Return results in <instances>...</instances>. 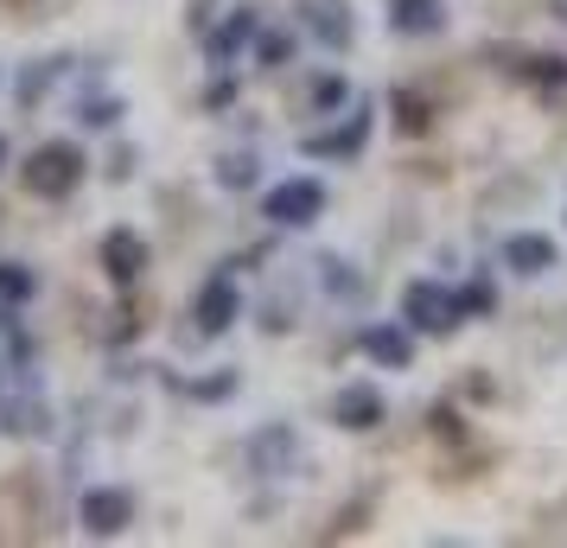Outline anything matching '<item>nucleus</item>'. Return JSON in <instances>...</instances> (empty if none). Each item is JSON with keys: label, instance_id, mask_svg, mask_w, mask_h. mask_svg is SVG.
<instances>
[{"label": "nucleus", "instance_id": "obj_1", "mask_svg": "<svg viewBox=\"0 0 567 548\" xmlns=\"http://www.w3.org/2000/svg\"><path fill=\"white\" fill-rule=\"evenodd\" d=\"M27 192H39V198H71L83 185V154L71 147V141H45V147H32L27 154Z\"/></svg>", "mask_w": 567, "mask_h": 548}, {"label": "nucleus", "instance_id": "obj_2", "mask_svg": "<svg viewBox=\"0 0 567 548\" xmlns=\"http://www.w3.org/2000/svg\"><path fill=\"white\" fill-rule=\"evenodd\" d=\"M319 210H326V185L319 179H281L268 198H261V217L268 224H281V230H307V224H319Z\"/></svg>", "mask_w": 567, "mask_h": 548}, {"label": "nucleus", "instance_id": "obj_3", "mask_svg": "<svg viewBox=\"0 0 567 548\" xmlns=\"http://www.w3.org/2000/svg\"><path fill=\"white\" fill-rule=\"evenodd\" d=\"M402 313H409V325L414 332H453V325H460V293L453 288H440V281H409V288H402Z\"/></svg>", "mask_w": 567, "mask_h": 548}, {"label": "nucleus", "instance_id": "obj_4", "mask_svg": "<svg viewBox=\"0 0 567 548\" xmlns=\"http://www.w3.org/2000/svg\"><path fill=\"white\" fill-rule=\"evenodd\" d=\"M236 313H243V293H236L230 275H210L205 288H198V300H192V319H198V332L205 339H217V332H230Z\"/></svg>", "mask_w": 567, "mask_h": 548}, {"label": "nucleus", "instance_id": "obj_5", "mask_svg": "<svg viewBox=\"0 0 567 548\" xmlns=\"http://www.w3.org/2000/svg\"><path fill=\"white\" fill-rule=\"evenodd\" d=\"M83 536H122L134 523V497L115 492V485H96V492H83Z\"/></svg>", "mask_w": 567, "mask_h": 548}, {"label": "nucleus", "instance_id": "obj_6", "mask_svg": "<svg viewBox=\"0 0 567 548\" xmlns=\"http://www.w3.org/2000/svg\"><path fill=\"white\" fill-rule=\"evenodd\" d=\"M363 141H370V108H351L338 128H326V134H307L300 147H307L312 159H351V154H363Z\"/></svg>", "mask_w": 567, "mask_h": 548}, {"label": "nucleus", "instance_id": "obj_7", "mask_svg": "<svg viewBox=\"0 0 567 548\" xmlns=\"http://www.w3.org/2000/svg\"><path fill=\"white\" fill-rule=\"evenodd\" d=\"M103 268H109V281H115V288L141 281V275H147V242H141L134 230H109L103 236Z\"/></svg>", "mask_w": 567, "mask_h": 548}, {"label": "nucleus", "instance_id": "obj_8", "mask_svg": "<svg viewBox=\"0 0 567 548\" xmlns=\"http://www.w3.org/2000/svg\"><path fill=\"white\" fill-rule=\"evenodd\" d=\"M332 421L338 427H351V434H370L377 421H383V395H377V383H344L332 402Z\"/></svg>", "mask_w": 567, "mask_h": 548}, {"label": "nucleus", "instance_id": "obj_9", "mask_svg": "<svg viewBox=\"0 0 567 548\" xmlns=\"http://www.w3.org/2000/svg\"><path fill=\"white\" fill-rule=\"evenodd\" d=\"M358 351H363V358H377L383 370H409L414 364V339L402 332V325H363Z\"/></svg>", "mask_w": 567, "mask_h": 548}, {"label": "nucleus", "instance_id": "obj_10", "mask_svg": "<svg viewBox=\"0 0 567 548\" xmlns=\"http://www.w3.org/2000/svg\"><path fill=\"white\" fill-rule=\"evenodd\" d=\"M555 236H536V230H523V236H504V268L511 275H548L555 268Z\"/></svg>", "mask_w": 567, "mask_h": 548}, {"label": "nucleus", "instance_id": "obj_11", "mask_svg": "<svg viewBox=\"0 0 567 548\" xmlns=\"http://www.w3.org/2000/svg\"><path fill=\"white\" fill-rule=\"evenodd\" d=\"M446 27V7L440 0H389V32L402 39H427V32Z\"/></svg>", "mask_w": 567, "mask_h": 548}, {"label": "nucleus", "instance_id": "obj_12", "mask_svg": "<svg viewBox=\"0 0 567 548\" xmlns=\"http://www.w3.org/2000/svg\"><path fill=\"white\" fill-rule=\"evenodd\" d=\"M293 459H300V441L287 427H268V434L249 441V466H261V472H287Z\"/></svg>", "mask_w": 567, "mask_h": 548}, {"label": "nucleus", "instance_id": "obj_13", "mask_svg": "<svg viewBox=\"0 0 567 548\" xmlns=\"http://www.w3.org/2000/svg\"><path fill=\"white\" fill-rule=\"evenodd\" d=\"M256 13H249V7H236V13H230V27H224V32H217V39H210V58H217V64H230V58L236 52H243V45H249V39H256Z\"/></svg>", "mask_w": 567, "mask_h": 548}, {"label": "nucleus", "instance_id": "obj_14", "mask_svg": "<svg viewBox=\"0 0 567 548\" xmlns=\"http://www.w3.org/2000/svg\"><path fill=\"white\" fill-rule=\"evenodd\" d=\"M312 32H319V39H326V45H351V20H344V7H338V0H319V7H312Z\"/></svg>", "mask_w": 567, "mask_h": 548}, {"label": "nucleus", "instance_id": "obj_15", "mask_svg": "<svg viewBox=\"0 0 567 548\" xmlns=\"http://www.w3.org/2000/svg\"><path fill=\"white\" fill-rule=\"evenodd\" d=\"M32 293H39V281H32L27 261H0V300L20 307V300H32Z\"/></svg>", "mask_w": 567, "mask_h": 548}, {"label": "nucleus", "instance_id": "obj_16", "mask_svg": "<svg viewBox=\"0 0 567 548\" xmlns=\"http://www.w3.org/2000/svg\"><path fill=\"white\" fill-rule=\"evenodd\" d=\"M261 179V159L256 154H224L217 159V185H230V192H243V185Z\"/></svg>", "mask_w": 567, "mask_h": 548}, {"label": "nucleus", "instance_id": "obj_17", "mask_svg": "<svg viewBox=\"0 0 567 548\" xmlns=\"http://www.w3.org/2000/svg\"><path fill=\"white\" fill-rule=\"evenodd\" d=\"M78 122L83 128H115V122H122V103H115V96H90V103L78 108Z\"/></svg>", "mask_w": 567, "mask_h": 548}, {"label": "nucleus", "instance_id": "obj_18", "mask_svg": "<svg viewBox=\"0 0 567 548\" xmlns=\"http://www.w3.org/2000/svg\"><path fill=\"white\" fill-rule=\"evenodd\" d=\"M395 128H402V134H421V128H427V103L395 90Z\"/></svg>", "mask_w": 567, "mask_h": 548}, {"label": "nucleus", "instance_id": "obj_19", "mask_svg": "<svg viewBox=\"0 0 567 548\" xmlns=\"http://www.w3.org/2000/svg\"><path fill=\"white\" fill-rule=\"evenodd\" d=\"M45 83H58V58H45V64H32V71H27V83H20V96H27V103H39V90H45Z\"/></svg>", "mask_w": 567, "mask_h": 548}, {"label": "nucleus", "instance_id": "obj_20", "mask_svg": "<svg viewBox=\"0 0 567 548\" xmlns=\"http://www.w3.org/2000/svg\"><path fill=\"white\" fill-rule=\"evenodd\" d=\"M319 268H326L332 293H358V275H344V261H319Z\"/></svg>", "mask_w": 567, "mask_h": 548}, {"label": "nucleus", "instance_id": "obj_21", "mask_svg": "<svg viewBox=\"0 0 567 548\" xmlns=\"http://www.w3.org/2000/svg\"><path fill=\"white\" fill-rule=\"evenodd\" d=\"M312 103H319V108L344 103V83H338V77H326V83H319V90H312Z\"/></svg>", "mask_w": 567, "mask_h": 548}, {"label": "nucleus", "instance_id": "obj_22", "mask_svg": "<svg viewBox=\"0 0 567 548\" xmlns=\"http://www.w3.org/2000/svg\"><path fill=\"white\" fill-rule=\"evenodd\" d=\"M261 58H268V64H281V58H287V39H281V32H268V39H261Z\"/></svg>", "mask_w": 567, "mask_h": 548}, {"label": "nucleus", "instance_id": "obj_23", "mask_svg": "<svg viewBox=\"0 0 567 548\" xmlns=\"http://www.w3.org/2000/svg\"><path fill=\"white\" fill-rule=\"evenodd\" d=\"M0 166H7V141H0Z\"/></svg>", "mask_w": 567, "mask_h": 548}]
</instances>
